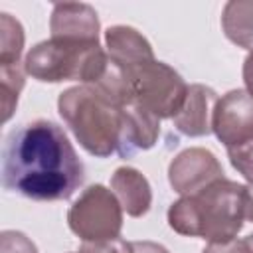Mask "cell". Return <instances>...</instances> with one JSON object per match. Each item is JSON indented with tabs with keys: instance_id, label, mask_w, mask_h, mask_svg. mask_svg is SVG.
Listing matches in <instances>:
<instances>
[{
	"instance_id": "obj_1",
	"label": "cell",
	"mask_w": 253,
	"mask_h": 253,
	"mask_svg": "<svg viewBox=\"0 0 253 253\" xmlns=\"http://www.w3.org/2000/svg\"><path fill=\"white\" fill-rule=\"evenodd\" d=\"M2 186L36 202L71 198L85 180V166L65 130L47 119L12 128L2 144Z\"/></svg>"
},
{
	"instance_id": "obj_2",
	"label": "cell",
	"mask_w": 253,
	"mask_h": 253,
	"mask_svg": "<svg viewBox=\"0 0 253 253\" xmlns=\"http://www.w3.org/2000/svg\"><path fill=\"white\" fill-rule=\"evenodd\" d=\"M247 186L221 178L192 196H182L168 208V225L186 237L208 243L235 239L245 219Z\"/></svg>"
},
{
	"instance_id": "obj_3",
	"label": "cell",
	"mask_w": 253,
	"mask_h": 253,
	"mask_svg": "<svg viewBox=\"0 0 253 253\" xmlns=\"http://www.w3.org/2000/svg\"><path fill=\"white\" fill-rule=\"evenodd\" d=\"M57 111L77 142L97 158H109L121 146V109L87 85L65 89Z\"/></svg>"
},
{
	"instance_id": "obj_4",
	"label": "cell",
	"mask_w": 253,
	"mask_h": 253,
	"mask_svg": "<svg viewBox=\"0 0 253 253\" xmlns=\"http://www.w3.org/2000/svg\"><path fill=\"white\" fill-rule=\"evenodd\" d=\"M109 65V53L101 43L67 42L49 38L36 43L24 59V71L42 83L79 81L95 85Z\"/></svg>"
},
{
	"instance_id": "obj_5",
	"label": "cell",
	"mask_w": 253,
	"mask_h": 253,
	"mask_svg": "<svg viewBox=\"0 0 253 253\" xmlns=\"http://www.w3.org/2000/svg\"><path fill=\"white\" fill-rule=\"evenodd\" d=\"M67 225L83 243L121 237L123 206L107 186H87L71 204L67 211Z\"/></svg>"
},
{
	"instance_id": "obj_6",
	"label": "cell",
	"mask_w": 253,
	"mask_h": 253,
	"mask_svg": "<svg viewBox=\"0 0 253 253\" xmlns=\"http://www.w3.org/2000/svg\"><path fill=\"white\" fill-rule=\"evenodd\" d=\"M130 75H132L134 101H138L160 121L174 119L178 115V111L186 101L188 85L174 67L154 59L134 69Z\"/></svg>"
},
{
	"instance_id": "obj_7",
	"label": "cell",
	"mask_w": 253,
	"mask_h": 253,
	"mask_svg": "<svg viewBox=\"0 0 253 253\" xmlns=\"http://www.w3.org/2000/svg\"><path fill=\"white\" fill-rule=\"evenodd\" d=\"M225 178L215 154L208 148H186L176 154L168 166V182L180 196H192L210 184Z\"/></svg>"
},
{
	"instance_id": "obj_8",
	"label": "cell",
	"mask_w": 253,
	"mask_h": 253,
	"mask_svg": "<svg viewBox=\"0 0 253 253\" xmlns=\"http://www.w3.org/2000/svg\"><path fill=\"white\" fill-rule=\"evenodd\" d=\"M211 132L225 148L253 138V97L245 89H231L217 99Z\"/></svg>"
},
{
	"instance_id": "obj_9",
	"label": "cell",
	"mask_w": 253,
	"mask_h": 253,
	"mask_svg": "<svg viewBox=\"0 0 253 253\" xmlns=\"http://www.w3.org/2000/svg\"><path fill=\"white\" fill-rule=\"evenodd\" d=\"M99 16L93 6L85 2H59L53 4L49 18L51 38L67 42H99Z\"/></svg>"
},
{
	"instance_id": "obj_10",
	"label": "cell",
	"mask_w": 253,
	"mask_h": 253,
	"mask_svg": "<svg viewBox=\"0 0 253 253\" xmlns=\"http://www.w3.org/2000/svg\"><path fill=\"white\" fill-rule=\"evenodd\" d=\"M160 134V119L144 109L138 101H130L121 109V146L119 156L130 158L138 150H148Z\"/></svg>"
},
{
	"instance_id": "obj_11",
	"label": "cell",
	"mask_w": 253,
	"mask_h": 253,
	"mask_svg": "<svg viewBox=\"0 0 253 253\" xmlns=\"http://www.w3.org/2000/svg\"><path fill=\"white\" fill-rule=\"evenodd\" d=\"M215 103H217V93L211 87L202 85V83L190 85L182 109L172 119L176 130L192 138L208 136L211 132V119H213Z\"/></svg>"
},
{
	"instance_id": "obj_12",
	"label": "cell",
	"mask_w": 253,
	"mask_h": 253,
	"mask_svg": "<svg viewBox=\"0 0 253 253\" xmlns=\"http://www.w3.org/2000/svg\"><path fill=\"white\" fill-rule=\"evenodd\" d=\"M105 43L109 57L132 73L134 69L154 61V51L150 42L130 26H111L105 32Z\"/></svg>"
},
{
	"instance_id": "obj_13",
	"label": "cell",
	"mask_w": 253,
	"mask_h": 253,
	"mask_svg": "<svg viewBox=\"0 0 253 253\" xmlns=\"http://www.w3.org/2000/svg\"><path fill=\"white\" fill-rule=\"evenodd\" d=\"M111 190L123 211L130 217H142L152 206V188L142 172L132 166H121L111 176Z\"/></svg>"
},
{
	"instance_id": "obj_14",
	"label": "cell",
	"mask_w": 253,
	"mask_h": 253,
	"mask_svg": "<svg viewBox=\"0 0 253 253\" xmlns=\"http://www.w3.org/2000/svg\"><path fill=\"white\" fill-rule=\"evenodd\" d=\"M221 30L237 47L253 49V0H231L221 12Z\"/></svg>"
},
{
	"instance_id": "obj_15",
	"label": "cell",
	"mask_w": 253,
	"mask_h": 253,
	"mask_svg": "<svg viewBox=\"0 0 253 253\" xmlns=\"http://www.w3.org/2000/svg\"><path fill=\"white\" fill-rule=\"evenodd\" d=\"M24 28L22 24L8 12L0 14V67L20 65V57L24 51Z\"/></svg>"
},
{
	"instance_id": "obj_16",
	"label": "cell",
	"mask_w": 253,
	"mask_h": 253,
	"mask_svg": "<svg viewBox=\"0 0 253 253\" xmlns=\"http://www.w3.org/2000/svg\"><path fill=\"white\" fill-rule=\"evenodd\" d=\"M24 69L20 65L0 67V105H2V121L8 123L18 105L20 93L24 89Z\"/></svg>"
},
{
	"instance_id": "obj_17",
	"label": "cell",
	"mask_w": 253,
	"mask_h": 253,
	"mask_svg": "<svg viewBox=\"0 0 253 253\" xmlns=\"http://www.w3.org/2000/svg\"><path fill=\"white\" fill-rule=\"evenodd\" d=\"M231 166L249 182L253 184V138L237 144V146H229L225 148Z\"/></svg>"
},
{
	"instance_id": "obj_18",
	"label": "cell",
	"mask_w": 253,
	"mask_h": 253,
	"mask_svg": "<svg viewBox=\"0 0 253 253\" xmlns=\"http://www.w3.org/2000/svg\"><path fill=\"white\" fill-rule=\"evenodd\" d=\"M0 253H38V247L26 233L4 229L0 233Z\"/></svg>"
},
{
	"instance_id": "obj_19",
	"label": "cell",
	"mask_w": 253,
	"mask_h": 253,
	"mask_svg": "<svg viewBox=\"0 0 253 253\" xmlns=\"http://www.w3.org/2000/svg\"><path fill=\"white\" fill-rule=\"evenodd\" d=\"M81 253H134V249H132L130 241H126L123 237H115V239H107V241L83 243Z\"/></svg>"
},
{
	"instance_id": "obj_20",
	"label": "cell",
	"mask_w": 253,
	"mask_h": 253,
	"mask_svg": "<svg viewBox=\"0 0 253 253\" xmlns=\"http://www.w3.org/2000/svg\"><path fill=\"white\" fill-rule=\"evenodd\" d=\"M202 253H253V233L243 239H229L223 243H208Z\"/></svg>"
},
{
	"instance_id": "obj_21",
	"label": "cell",
	"mask_w": 253,
	"mask_h": 253,
	"mask_svg": "<svg viewBox=\"0 0 253 253\" xmlns=\"http://www.w3.org/2000/svg\"><path fill=\"white\" fill-rule=\"evenodd\" d=\"M243 83H245V91L253 97V49H249L243 61Z\"/></svg>"
},
{
	"instance_id": "obj_22",
	"label": "cell",
	"mask_w": 253,
	"mask_h": 253,
	"mask_svg": "<svg viewBox=\"0 0 253 253\" xmlns=\"http://www.w3.org/2000/svg\"><path fill=\"white\" fill-rule=\"evenodd\" d=\"M245 219L253 223V184H249L245 190Z\"/></svg>"
},
{
	"instance_id": "obj_23",
	"label": "cell",
	"mask_w": 253,
	"mask_h": 253,
	"mask_svg": "<svg viewBox=\"0 0 253 253\" xmlns=\"http://www.w3.org/2000/svg\"><path fill=\"white\" fill-rule=\"evenodd\" d=\"M79 253H81V251H79Z\"/></svg>"
}]
</instances>
